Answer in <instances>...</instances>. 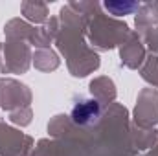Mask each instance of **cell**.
I'll list each match as a JSON object with an SVG mask.
<instances>
[{"mask_svg":"<svg viewBox=\"0 0 158 156\" xmlns=\"http://www.w3.org/2000/svg\"><path fill=\"white\" fill-rule=\"evenodd\" d=\"M99 116V103L96 99H88V101H81L74 107L72 110V119L77 125H88L92 121H96Z\"/></svg>","mask_w":158,"mask_h":156,"instance_id":"obj_1","label":"cell"},{"mask_svg":"<svg viewBox=\"0 0 158 156\" xmlns=\"http://www.w3.org/2000/svg\"><path fill=\"white\" fill-rule=\"evenodd\" d=\"M105 7L107 9H110V11H114L116 15H125L127 11H132L134 7H136V4H127V6H121V4H105Z\"/></svg>","mask_w":158,"mask_h":156,"instance_id":"obj_2","label":"cell"}]
</instances>
